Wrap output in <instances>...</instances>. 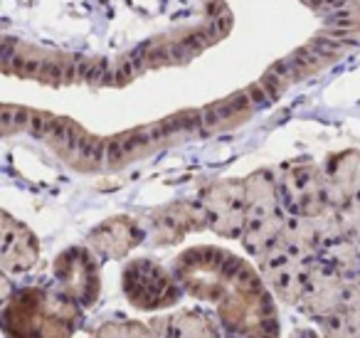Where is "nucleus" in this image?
I'll return each mask as SVG.
<instances>
[{"label": "nucleus", "mask_w": 360, "mask_h": 338, "mask_svg": "<svg viewBox=\"0 0 360 338\" xmlns=\"http://www.w3.org/2000/svg\"><path fill=\"white\" fill-rule=\"evenodd\" d=\"M170 269L188 296L215 306L225 338L281 336L276 296L247 259L202 244L180 252Z\"/></svg>", "instance_id": "obj_1"}, {"label": "nucleus", "mask_w": 360, "mask_h": 338, "mask_svg": "<svg viewBox=\"0 0 360 338\" xmlns=\"http://www.w3.org/2000/svg\"><path fill=\"white\" fill-rule=\"evenodd\" d=\"M84 321V308L57 284L20 287L3 301L6 338H72Z\"/></svg>", "instance_id": "obj_2"}, {"label": "nucleus", "mask_w": 360, "mask_h": 338, "mask_svg": "<svg viewBox=\"0 0 360 338\" xmlns=\"http://www.w3.org/2000/svg\"><path fill=\"white\" fill-rule=\"evenodd\" d=\"M27 134L45 141L70 168L82 173H96L106 168V139L89 134L70 116L32 109Z\"/></svg>", "instance_id": "obj_3"}, {"label": "nucleus", "mask_w": 360, "mask_h": 338, "mask_svg": "<svg viewBox=\"0 0 360 338\" xmlns=\"http://www.w3.org/2000/svg\"><path fill=\"white\" fill-rule=\"evenodd\" d=\"M247 188V225L242 232V247L252 257L264 254L279 239L289 213L279 195L276 170L259 168L245 178Z\"/></svg>", "instance_id": "obj_4"}, {"label": "nucleus", "mask_w": 360, "mask_h": 338, "mask_svg": "<svg viewBox=\"0 0 360 338\" xmlns=\"http://www.w3.org/2000/svg\"><path fill=\"white\" fill-rule=\"evenodd\" d=\"M121 292L126 301L139 311H163L178 306L186 294L173 269H165L150 257L131 259L121 269Z\"/></svg>", "instance_id": "obj_5"}, {"label": "nucleus", "mask_w": 360, "mask_h": 338, "mask_svg": "<svg viewBox=\"0 0 360 338\" xmlns=\"http://www.w3.org/2000/svg\"><path fill=\"white\" fill-rule=\"evenodd\" d=\"M55 284L82 308H91L101 296V259L89 244H72L52 262Z\"/></svg>", "instance_id": "obj_6"}, {"label": "nucleus", "mask_w": 360, "mask_h": 338, "mask_svg": "<svg viewBox=\"0 0 360 338\" xmlns=\"http://www.w3.org/2000/svg\"><path fill=\"white\" fill-rule=\"evenodd\" d=\"M279 195L289 215H321L330 210L323 165L311 161H289L276 168Z\"/></svg>", "instance_id": "obj_7"}, {"label": "nucleus", "mask_w": 360, "mask_h": 338, "mask_svg": "<svg viewBox=\"0 0 360 338\" xmlns=\"http://www.w3.org/2000/svg\"><path fill=\"white\" fill-rule=\"evenodd\" d=\"M311 262L314 259H304L301 254H296L294 249H289L276 239L264 254L257 257V269H259L266 287L271 289V294L276 296V301L296 308L301 296H304Z\"/></svg>", "instance_id": "obj_8"}, {"label": "nucleus", "mask_w": 360, "mask_h": 338, "mask_svg": "<svg viewBox=\"0 0 360 338\" xmlns=\"http://www.w3.org/2000/svg\"><path fill=\"white\" fill-rule=\"evenodd\" d=\"M207 223L215 234L225 239H242L247 225V188L245 178H222L210 183L200 195Z\"/></svg>", "instance_id": "obj_9"}, {"label": "nucleus", "mask_w": 360, "mask_h": 338, "mask_svg": "<svg viewBox=\"0 0 360 338\" xmlns=\"http://www.w3.org/2000/svg\"><path fill=\"white\" fill-rule=\"evenodd\" d=\"M348 292H350V279H345L338 269L330 267L321 257H316L309 267L304 296H301L296 308L304 316L321 323L323 318L335 316V313L348 306Z\"/></svg>", "instance_id": "obj_10"}, {"label": "nucleus", "mask_w": 360, "mask_h": 338, "mask_svg": "<svg viewBox=\"0 0 360 338\" xmlns=\"http://www.w3.org/2000/svg\"><path fill=\"white\" fill-rule=\"evenodd\" d=\"M200 230H210L200 200H175L150 215V227L146 232L153 239V244L170 247V244H178L186 234L200 232Z\"/></svg>", "instance_id": "obj_11"}, {"label": "nucleus", "mask_w": 360, "mask_h": 338, "mask_svg": "<svg viewBox=\"0 0 360 338\" xmlns=\"http://www.w3.org/2000/svg\"><path fill=\"white\" fill-rule=\"evenodd\" d=\"M40 262V239L25 223L13 218L8 210L0 215V269L3 274L30 272Z\"/></svg>", "instance_id": "obj_12"}, {"label": "nucleus", "mask_w": 360, "mask_h": 338, "mask_svg": "<svg viewBox=\"0 0 360 338\" xmlns=\"http://www.w3.org/2000/svg\"><path fill=\"white\" fill-rule=\"evenodd\" d=\"M146 227L131 215H114L99 223L89 234H86V244L99 254L101 262H114V259H124L129 252H134L141 242L146 239Z\"/></svg>", "instance_id": "obj_13"}, {"label": "nucleus", "mask_w": 360, "mask_h": 338, "mask_svg": "<svg viewBox=\"0 0 360 338\" xmlns=\"http://www.w3.org/2000/svg\"><path fill=\"white\" fill-rule=\"evenodd\" d=\"M160 338H225L217 311L202 306L180 308L163 318L148 321Z\"/></svg>", "instance_id": "obj_14"}, {"label": "nucleus", "mask_w": 360, "mask_h": 338, "mask_svg": "<svg viewBox=\"0 0 360 338\" xmlns=\"http://www.w3.org/2000/svg\"><path fill=\"white\" fill-rule=\"evenodd\" d=\"M330 208H340L360 195V151L348 149L333 154L323 163Z\"/></svg>", "instance_id": "obj_15"}, {"label": "nucleus", "mask_w": 360, "mask_h": 338, "mask_svg": "<svg viewBox=\"0 0 360 338\" xmlns=\"http://www.w3.org/2000/svg\"><path fill=\"white\" fill-rule=\"evenodd\" d=\"M255 101L250 99L247 89H240L230 96H222L217 101L202 106V121H205L207 134H222V131H232L250 121L257 114Z\"/></svg>", "instance_id": "obj_16"}, {"label": "nucleus", "mask_w": 360, "mask_h": 338, "mask_svg": "<svg viewBox=\"0 0 360 338\" xmlns=\"http://www.w3.org/2000/svg\"><path fill=\"white\" fill-rule=\"evenodd\" d=\"M323 262H328L330 267H335L345 279L353 282L355 277H360V244L358 239L350 237H338L335 242H330L323 252L319 254Z\"/></svg>", "instance_id": "obj_17"}, {"label": "nucleus", "mask_w": 360, "mask_h": 338, "mask_svg": "<svg viewBox=\"0 0 360 338\" xmlns=\"http://www.w3.org/2000/svg\"><path fill=\"white\" fill-rule=\"evenodd\" d=\"M232 25H235V18H232V11L225 0H207L202 30H205L210 45H215V42H220L222 37L230 35Z\"/></svg>", "instance_id": "obj_18"}, {"label": "nucleus", "mask_w": 360, "mask_h": 338, "mask_svg": "<svg viewBox=\"0 0 360 338\" xmlns=\"http://www.w3.org/2000/svg\"><path fill=\"white\" fill-rule=\"evenodd\" d=\"M319 326L323 338H360V306H345Z\"/></svg>", "instance_id": "obj_19"}, {"label": "nucleus", "mask_w": 360, "mask_h": 338, "mask_svg": "<svg viewBox=\"0 0 360 338\" xmlns=\"http://www.w3.org/2000/svg\"><path fill=\"white\" fill-rule=\"evenodd\" d=\"M94 338H160L150 323L131 321V318H114L101 323L94 331Z\"/></svg>", "instance_id": "obj_20"}, {"label": "nucleus", "mask_w": 360, "mask_h": 338, "mask_svg": "<svg viewBox=\"0 0 360 338\" xmlns=\"http://www.w3.org/2000/svg\"><path fill=\"white\" fill-rule=\"evenodd\" d=\"M323 25L333 30H350L360 32V0H348L343 8L330 11L323 15Z\"/></svg>", "instance_id": "obj_21"}, {"label": "nucleus", "mask_w": 360, "mask_h": 338, "mask_svg": "<svg viewBox=\"0 0 360 338\" xmlns=\"http://www.w3.org/2000/svg\"><path fill=\"white\" fill-rule=\"evenodd\" d=\"M30 116H32V109H27V106L3 104V109H0V129H3V134L6 136L20 134V131H25L27 134Z\"/></svg>", "instance_id": "obj_22"}, {"label": "nucleus", "mask_w": 360, "mask_h": 338, "mask_svg": "<svg viewBox=\"0 0 360 338\" xmlns=\"http://www.w3.org/2000/svg\"><path fill=\"white\" fill-rule=\"evenodd\" d=\"M84 84L91 87V89L111 87V60H106V57H86Z\"/></svg>", "instance_id": "obj_23"}, {"label": "nucleus", "mask_w": 360, "mask_h": 338, "mask_svg": "<svg viewBox=\"0 0 360 338\" xmlns=\"http://www.w3.org/2000/svg\"><path fill=\"white\" fill-rule=\"evenodd\" d=\"M335 215H338L340 230H343L345 237L360 242V195L348 200L345 205H340V208H335Z\"/></svg>", "instance_id": "obj_24"}, {"label": "nucleus", "mask_w": 360, "mask_h": 338, "mask_svg": "<svg viewBox=\"0 0 360 338\" xmlns=\"http://www.w3.org/2000/svg\"><path fill=\"white\" fill-rule=\"evenodd\" d=\"M259 84L264 87L266 94H269L271 99L276 101V99H281V96H284V92L291 87V82L286 80V77H281L279 72H274V70L269 67V70H266L264 75L259 77Z\"/></svg>", "instance_id": "obj_25"}, {"label": "nucleus", "mask_w": 360, "mask_h": 338, "mask_svg": "<svg viewBox=\"0 0 360 338\" xmlns=\"http://www.w3.org/2000/svg\"><path fill=\"white\" fill-rule=\"evenodd\" d=\"M348 306H360V277H355L353 282H350Z\"/></svg>", "instance_id": "obj_26"}, {"label": "nucleus", "mask_w": 360, "mask_h": 338, "mask_svg": "<svg viewBox=\"0 0 360 338\" xmlns=\"http://www.w3.org/2000/svg\"><path fill=\"white\" fill-rule=\"evenodd\" d=\"M289 338H323V336L319 331H314V328H294L289 333Z\"/></svg>", "instance_id": "obj_27"}, {"label": "nucleus", "mask_w": 360, "mask_h": 338, "mask_svg": "<svg viewBox=\"0 0 360 338\" xmlns=\"http://www.w3.org/2000/svg\"><path fill=\"white\" fill-rule=\"evenodd\" d=\"M301 3H304L306 8H311V11H316V8H319L323 0H301Z\"/></svg>", "instance_id": "obj_28"}, {"label": "nucleus", "mask_w": 360, "mask_h": 338, "mask_svg": "<svg viewBox=\"0 0 360 338\" xmlns=\"http://www.w3.org/2000/svg\"><path fill=\"white\" fill-rule=\"evenodd\" d=\"M358 244H360V242H358Z\"/></svg>", "instance_id": "obj_29"}]
</instances>
